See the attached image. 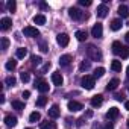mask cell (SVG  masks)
<instances>
[{
	"instance_id": "cell-1",
	"label": "cell",
	"mask_w": 129,
	"mask_h": 129,
	"mask_svg": "<svg viewBox=\"0 0 129 129\" xmlns=\"http://www.w3.org/2000/svg\"><path fill=\"white\" fill-rule=\"evenodd\" d=\"M87 55H88V58L93 59V61H100V59H102V52H100L96 46H93V44H90V46L87 47Z\"/></svg>"
},
{
	"instance_id": "cell-2",
	"label": "cell",
	"mask_w": 129,
	"mask_h": 129,
	"mask_svg": "<svg viewBox=\"0 0 129 129\" xmlns=\"http://www.w3.org/2000/svg\"><path fill=\"white\" fill-rule=\"evenodd\" d=\"M94 79H96L94 76H88V75H85V76L81 79V84H82V87H84L85 90H93L94 85H96V81H94Z\"/></svg>"
},
{
	"instance_id": "cell-3",
	"label": "cell",
	"mask_w": 129,
	"mask_h": 129,
	"mask_svg": "<svg viewBox=\"0 0 129 129\" xmlns=\"http://www.w3.org/2000/svg\"><path fill=\"white\" fill-rule=\"evenodd\" d=\"M23 34H24L26 37H30V38L40 37V30H38L37 27H34V26H26V27L23 29Z\"/></svg>"
},
{
	"instance_id": "cell-4",
	"label": "cell",
	"mask_w": 129,
	"mask_h": 129,
	"mask_svg": "<svg viewBox=\"0 0 129 129\" xmlns=\"http://www.w3.org/2000/svg\"><path fill=\"white\" fill-rule=\"evenodd\" d=\"M56 43H58L61 47H66V46H69V43H70V37H69L67 34H58Z\"/></svg>"
},
{
	"instance_id": "cell-5",
	"label": "cell",
	"mask_w": 129,
	"mask_h": 129,
	"mask_svg": "<svg viewBox=\"0 0 129 129\" xmlns=\"http://www.w3.org/2000/svg\"><path fill=\"white\" fill-rule=\"evenodd\" d=\"M91 35H93L94 38H102V35H103V26H102V23H96V24L93 26Z\"/></svg>"
},
{
	"instance_id": "cell-6",
	"label": "cell",
	"mask_w": 129,
	"mask_h": 129,
	"mask_svg": "<svg viewBox=\"0 0 129 129\" xmlns=\"http://www.w3.org/2000/svg\"><path fill=\"white\" fill-rule=\"evenodd\" d=\"M35 88L40 91V93H47L49 91V84L43 79H37L35 81Z\"/></svg>"
},
{
	"instance_id": "cell-7",
	"label": "cell",
	"mask_w": 129,
	"mask_h": 129,
	"mask_svg": "<svg viewBox=\"0 0 129 129\" xmlns=\"http://www.w3.org/2000/svg\"><path fill=\"white\" fill-rule=\"evenodd\" d=\"M69 15L73 18V20H82L84 18V12L78 8H70L69 9Z\"/></svg>"
},
{
	"instance_id": "cell-8",
	"label": "cell",
	"mask_w": 129,
	"mask_h": 129,
	"mask_svg": "<svg viewBox=\"0 0 129 129\" xmlns=\"http://www.w3.org/2000/svg\"><path fill=\"white\" fill-rule=\"evenodd\" d=\"M52 82H53V85L61 87V85H62V82H64L62 75H61L59 72H53V73H52Z\"/></svg>"
},
{
	"instance_id": "cell-9",
	"label": "cell",
	"mask_w": 129,
	"mask_h": 129,
	"mask_svg": "<svg viewBox=\"0 0 129 129\" xmlns=\"http://www.w3.org/2000/svg\"><path fill=\"white\" fill-rule=\"evenodd\" d=\"M72 61H73V56L72 55H62L59 58V66L61 67H67V66H70V64H72Z\"/></svg>"
},
{
	"instance_id": "cell-10",
	"label": "cell",
	"mask_w": 129,
	"mask_h": 129,
	"mask_svg": "<svg viewBox=\"0 0 129 129\" xmlns=\"http://www.w3.org/2000/svg\"><path fill=\"white\" fill-rule=\"evenodd\" d=\"M90 103H91L93 108H99V106L103 103V97H102V94H96V96H93L91 100H90Z\"/></svg>"
},
{
	"instance_id": "cell-11",
	"label": "cell",
	"mask_w": 129,
	"mask_h": 129,
	"mask_svg": "<svg viewBox=\"0 0 129 129\" xmlns=\"http://www.w3.org/2000/svg\"><path fill=\"white\" fill-rule=\"evenodd\" d=\"M67 106H69V109H70L72 112H78V111H81V109H84V106H82V103H79V102H76V100H70Z\"/></svg>"
},
{
	"instance_id": "cell-12",
	"label": "cell",
	"mask_w": 129,
	"mask_h": 129,
	"mask_svg": "<svg viewBox=\"0 0 129 129\" xmlns=\"http://www.w3.org/2000/svg\"><path fill=\"white\" fill-rule=\"evenodd\" d=\"M11 24H12V20L9 17H3L2 20H0V29L2 30H8L11 27Z\"/></svg>"
},
{
	"instance_id": "cell-13",
	"label": "cell",
	"mask_w": 129,
	"mask_h": 129,
	"mask_svg": "<svg viewBox=\"0 0 129 129\" xmlns=\"http://www.w3.org/2000/svg\"><path fill=\"white\" fill-rule=\"evenodd\" d=\"M96 12H97V17H100V18H105V17L108 15L109 9H108V8H106V5L103 3V5H99V6H97V11H96Z\"/></svg>"
},
{
	"instance_id": "cell-14",
	"label": "cell",
	"mask_w": 129,
	"mask_h": 129,
	"mask_svg": "<svg viewBox=\"0 0 129 129\" xmlns=\"http://www.w3.org/2000/svg\"><path fill=\"white\" fill-rule=\"evenodd\" d=\"M118 108H115V106H112V108H109L108 109V112H106V118L108 120H115L117 117H118Z\"/></svg>"
},
{
	"instance_id": "cell-15",
	"label": "cell",
	"mask_w": 129,
	"mask_h": 129,
	"mask_svg": "<svg viewBox=\"0 0 129 129\" xmlns=\"http://www.w3.org/2000/svg\"><path fill=\"white\" fill-rule=\"evenodd\" d=\"M59 114H61V111H59V106H58V105L50 106V109H49V117H50V118H58Z\"/></svg>"
},
{
	"instance_id": "cell-16",
	"label": "cell",
	"mask_w": 129,
	"mask_h": 129,
	"mask_svg": "<svg viewBox=\"0 0 129 129\" xmlns=\"http://www.w3.org/2000/svg\"><path fill=\"white\" fill-rule=\"evenodd\" d=\"M5 123H6V126H9V127H14V126L17 124V117H15V115H11V114H8V115L5 117Z\"/></svg>"
},
{
	"instance_id": "cell-17",
	"label": "cell",
	"mask_w": 129,
	"mask_h": 129,
	"mask_svg": "<svg viewBox=\"0 0 129 129\" xmlns=\"http://www.w3.org/2000/svg\"><path fill=\"white\" fill-rule=\"evenodd\" d=\"M118 85H120V81H118L117 78H114V79H111V81L108 82V85H106V90H108V91H114V90H115Z\"/></svg>"
},
{
	"instance_id": "cell-18",
	"label": "cell",
	"mask_w": 129,
	"mask_h": 129,
	"mask_svg": "<svg viewBox=\"0 0 129 129\" xmlns=\"http://www.w3.org/2000/svg\"><path fill=\"white\" fill-rule=\"evenodd\" d=\"M118 15H120L121 18H127V17H129V9H127L126 5H120V6H118Z\"/></svg>"
},
{
	"instance_id": "cell-19",
	"label": "cell",
	"mask_w": 129,
	"mask_h": 129,
	"mask_svg": "<svg viewBox=\"0 0 129 129\" xmlns=\"http://www.w3.org/2000/svg\"><path fill=\"white\" fill-rule=\"evenodd\" d=\"M121 26H123V23H121V20H120V18H115V20H112V21H111V29H112L114 32L120 30V29H121Z\"/></svg>"
},
{
	"instance_id": "cell-20",
	"label": "cell",
	"mask_w": 129,
	"mask_h": 129,
	"mask_svg": "<svg viewBox=\"0 0 129 129\" xmlns=\"http://www.w3.org/2000/svg\"><path fill=\"white\" fill-rule=\"evenodd\" d=\"M121 50H123V44H121L120 41H114V43H112V52H114L115 55H118V56H120Z\"/></svg>"
},
{
	"instance_id": "cell-21",
	"label": "cell",
	"mask_w": 129,
	"mask_h": 129,
	"mask_svg": "<svg viewBox=\"0 0 129 129\" xmlns=\"http://www.w3.org/2000/svg\"><path fill=\"white\" fill-rule=\"evenodd\" d=\"M40 127H41V129H56L58 126H56V123H53V121H41Z\"/></svg>"
},
{
	"instance_id": "cell-22",
	"label": "cell",
	"mask_w": 129,
	"mask_h": 129,
	"mask_svg": "<svg viewBox=\"0 0 129 129\" xmlns=\"http://www.w3.org/2000/svg\"><path fill=\"white\" fill-rule=\"evenodd\" d=\"M34 23H35V24H46V17H44L43 14H37V15L34 17Z\"/></svg>"
},
{
	"instance_id": "cell-23",
	"label": "cell",
	"mask_w": 129,
	"mask_h": 129,
	"mask_svg": "<svg viewBox=\"0 0 129 129\" xmlns=\"http://www.w3.org/2000/svg\"><path fill=\"white\" fill-rule=\"evenodd\" d=\"M40 118H41V114H40L38 111H34V112L29 115V121H30V123H37Z\"/></svg>"
},
{
	"instance_id": "cell-24",
	"label": "cell",
	"mask_w": 129,
	"mask_h": 129,
	"mask_svg": "<svg viewBox=\"0 0 129 129\" xmlns=\"http://www.w3.org/2000/svg\"><path fill=\"white\" fill-rule=\"evenodd\" d=\"M6 70H9V72H12V70H15V67H17V61H14V59H9L8 62H6Z\"/></svg>"
},
{
	"instance_id": "cell-25",
	"label": "cell",
	"mask_w": 129,
	"mask_h": 129,
	"mask_svg": "<svg viewBox=\"0 0 129 129\" xmlns=\"http://www.w3.org/2000/svg\"><path fill=\"white\" fill-rule=\"evenodd\" d=\"M111 69L114 72H121V62L120 61H112L111 62Z\"/></svg>"
},
{
	"instance_id": "cell-26",
	"label": "cell",
	"mask_w": 129,
	"mask_h": 129,
	"mask_svg": "<svg viewBox=\"0 0 129 129\" xmlns=\"http://www.w3.org/2000/svg\"><path fill=\"white\" fill-rule=\"evenodd\" d=\"M87 37H88V35H87L85 30H78V32H76V38H78V41H85Z\"/></svg>"
},
{
	"instance_id": "cell-27",
	"label": "cell",
	"mask_w": 129,
	"mask_h": 129,
	"mask_svg": "<svg viewBox=\"0 0 129 129\" xmlns=\"http://www.w3.org/2000/svg\"><path fill=\"white\" fill-rule=\"evenodd\" d=\"M12 108H14V109L21 111V109H24V103H23V102H20V100H12Z\"/></svg>"
},
{
	"instance_id": "cell-28",
	"label": "cell",
	"mask_w": 129,
	"mask_h": 129,
	"mask_svg": "<svg viewBox=\"0 0 129 129\" xmlns=\"http://www.w3.org/2000/svg\"><path fill=\"white\" fill-rule=\"evenodd\" d=\"M26 55H27V49H24V47H20V49H17V58L23 59Z\"/></svg>"
},
{
	"instance_id": "cell-29",
	"label": "cell",
	"mask_w": 129,
	"mask_h": 129,
	"mask_svg": "<svg viewBox=\"0 0 129 129\" xmlns=\"http://www.w3.org/2000/svg\"><path fill=\"white\" fill-rule=\"evenodd\" d=\"M5 84H6L8 87H14V85L17 84V79H15L14 76H8V78L5 79Z\"/></svg>"
},
{
	"instance_id": "cell-30",
	"label": "cell",
	"mask_w": 129,
	"mask_h": 129,
	"mask_svg": "<svg viewBox=\"0 0 129 129\" xmlns=\"http://www.w3.org/2000/svg\"><path fill=\"white\" fill-rule=\"evenodd\" d=\"M103 75H105V69H103V67H99V69L94 70V75H93V76H94V78H102Z\"/></svg>"
},
{
	"instance_id": "cell-31",
	"label": "cell",
	"mask_w": 129,
	"mask_h": 129,
	"mask_svg": "<svg viewBox=\"0 0 129 129\" xmlns=\"http://www.w3.org/2000/svg\"><path fill=\"white\" fill-rule=\"evenodd\" d=\"M46 103H47V97L46 96H40L37 99V106H44Z\"/></svg>"
},
{
	"instance_id": "cell-32",
	"label": "cell",
	"mask_w": 129,
	"mask_h": 129,
	"mask_svg": "<svg viewBox=\"0 0 129 129\" xmlns=\"http://www.w3.org/2000/svg\"><path fill=\"white\" fill-rule=\"evenodd\" d=\"M30 61H32V64H34V66H40V64H41V56H37V55H32L30 56Z\"/></svg>"
},
{
	"instance_id": "cell-33",
	"label": "cell",
	"mask_w": 129,
	"mask_h": 129,
	"mask_svg": "<svg viewBox=\"0 0 129 129\" xmlns=\"http://www.w3.org/2000/svg\"><path fill=\"white\" fill-rule=\"evenodd\" d=\"M8 9H9V12H15V9H17V3L14 2V0H9L8 2Z\"/></svg>"
},
{
	"instance_id": "cell-34",
	"label": "cell",
	"mask_w": 129,
	"mask_h": 129,
	"mask_svg": "<svg viewBox=\"0 0 129 129\" xmlns=\"http://www.w3.org/2000/svg\"><path fill=\"white\" fill-rule=\"evenodd\" d=\"M79 69H81V72H87L90 69V61H82L81 66H79Z\"/></svg>"
},
{
	"instance_id": "cell-35",
	"label": "cell",
	"mask_w": 129,
	"mask_h": 129,
	"mask_svg": "<svg viewBox=\"0 0 129 129\" xmlns=\"http://www.w3.org/2000/svg\"><path fill=\"white\" fill-rule=\"evenodd\" d=\"M120 56H121L123 59H126V58L129 56V49H127L126 46H123V50H121V53H120Z\"/></svg>"
},
{
	"instance_id": "cell-36",
	"label": "cell",
	"mask_w": 129,
	"mask_h": 129,
	"mask_svg": "<svg viewBox=\"0 0 129 129\" xmlns=\"http://www.w3.org/2000/svg\"><path fill=\"white\" fill-rule=\"evenodd\" d=\"M9 47V40L8 38H2V50H6Z\"/></svg>"
},
{
	"instance_id": "cell-37",
	"label": "cell",
	"mask_w": 129,
	"mask_h": 129,
	"mask_svg": "<svg viewBox=\"0 0 129 129\" xmlns=\"http://www.w3.org/2000/svg\"><path fill=\"white\" fill-rule=\"evenodd\" d=\"M20 79H21L23 82H29V79H30V76H29V73H24V72H23V73L20 75Z\"/></svg>"
},
{
	"instance_id": "cell-38",
	"label": "cell",
	"mask_w": 129,
	"mask_h": 129,
	"mask_svg": "<svg viewBox=\"0 0 129 129\" xmlns=\"http://www.w3.org/2000/svg\"><path fill=\"white\" fill-rule=\"evenodd\" d=\"M40 49H41V52H43V53H46V52L49 50V49H47V44H46L44 41H41V43H40Z\"/></svg>"
},
{
	"instance_id": "cell-39",
	"label": "cell",
	"mask_w": 129,
	"mask_h": 129,
	"mask_svg": "<svg viewBox=\"0 0 129 129\" xmlns=\"http://www.w3.org/2000/svg\"><path fill=\"white\" fill-rule=\"evenodd\" d=\"M79 5H82V6H90V5H91V0H79Z\"/></svg>"
},
{
	"instance_id": "cell-40",
	"label": "cell",
	"mask_w": 129,
	"mask_h": 129,
	"mask_svg": "<svg viewBox=\"0 0 129 129\" xmlns=\"http://www.w3.org/2000/svg\"><path fill=\"white\" fill-rule=\"evenodd\" d=\"M103 129H114V124H112L111 121H108V123L103 126Z\"/></svg>"
},
{
	"instance_id": "cell-41",
	"label": "cell",
	"mask_w": 129,
	"mask_h": 129,
	"mask_svg": "<svg viewBox=\"0 0 129 129\" xmlns=\"http://www.w3.org/2000/svg\"><path fill=\"white\" fill-rule=\"evenodd\" d=\"M49 69H50V62H49V64H46V66L43 67V70H41V73H44V72H47Z\"/></svg>"
},
{
	"instance_id": "cell-42",
	"label": "cell",
	"mask_w": 129,
	"mask_h": 129,
	"mask_svg": "<svg viewBox=\"0 0 129 129\" xmlns=\"http://www.w3.org/2000/svg\"><path fill=\"white\" fill-rule=\"evenodd\" d=\"M29 96H30V91H23V97L24 99H27Z\"/></svg>"
},
{
	"instance_id": "cell-43",
	"label": "cell",
	"mask_w": 129,
	"mask_h": 129,
	"mask_svg": "<svg viewBox=\"0 0 129 129\" xmlns=\"http://www.w3.org/2000/svg\"><path fill=\"white\" fill-rule=\"evenodd\" d=\"M0 103H5V94L0 96Z\"/></svg>"
},
{
	"instance_id": "cell-44",
	"label": "cell",
	"mask_w": 129,
	"mask_h": 129,
	"mask_svg": "<svg viewBox=\"0 0 129 129\" xmlns=\"http://www.w3.org/2000/svg\"><path fill=\"white\" fill-rule=\"evenodd\" d=\"M124 108H126V109L129 111V100H127V102H124Z\"/></svg>"
},
{
	"instance_id": "cell-45",
	"label": "cell",
	"mask_w": 129,
	"mask_h": 129,
	"mask_svg": "<svg viewBox=\"0 0 129 129\" xmlns=\"http://www.w3.org/2000/svg\"><path fill=\"white\" fill-rule=\"evenodd\" d=\"M124 38H126V41H127V43H129V32H127V34H126V35H124Z\"/></svg>"
},
{
	"instance_id": "cell-46",
	"label": "cell",
	"mask_w": 129,
	"mask_h": 129,
	"mask_svg": "<svg viewBox=\"0 0 129 129\" xmlns=\"http://www.w3.org/2000/svg\"><path fill=\"white\" fill-rule=\"evenodd\" d=\"M126 75H127V78H129V66H127V69H126Z\"/></svg>"
},
{
	"instance_id": "cell-47",
	"label": "cell",
	"mask_w": 129,
	"mask_h": 129,
	"mask_svg": "<svg viewBox=\"0 0 129 129\" xmlns=\"http://www.w3.org/2000/svg\"><path fill=\"white\" fill-rule=\"evenodd\" d=\"M127 127H129V120H127Z\"/></svg>"
},
{
	"instance_id": "cell-48",
	"label": "cell",
	"mask_w": 129,
	"mask_h": 129,
	"mask_svg": "<svg viewBox=\"0 0 129 129\" xmlns=\"http://www.w3.org/2000/svg\"><path fill=\"white\" fill-rule=\"evenodd\" d=\"M26 129H32V127H26Z\"/></svg>"
}]
</instances>
